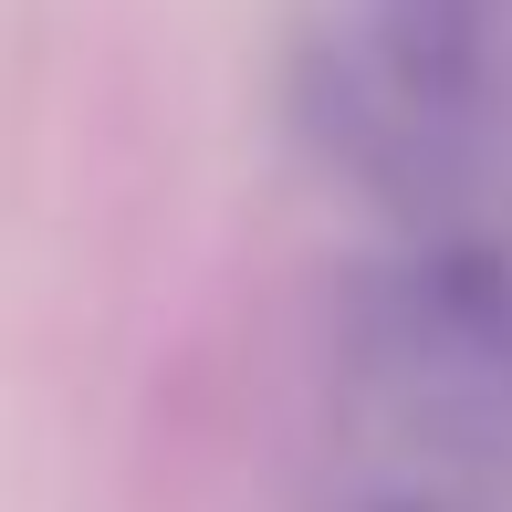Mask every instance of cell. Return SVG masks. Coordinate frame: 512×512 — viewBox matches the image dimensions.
<instances>
[{"mask_svg":"<svg viewBox=\"0 0 512 512\" xmlns=\"http://www.w3.org/2000/svg\"><path fill=\"white\" fill-rule=\"evenodd\" d=\"M366 512H439V502H366Z\"/></svg>","mask_w":512,"mask_h":512,"instance_id":"6da1fadb","label":"cell"}]
</instances>
